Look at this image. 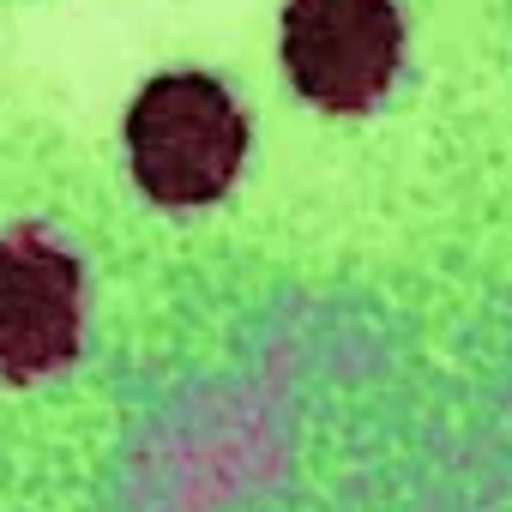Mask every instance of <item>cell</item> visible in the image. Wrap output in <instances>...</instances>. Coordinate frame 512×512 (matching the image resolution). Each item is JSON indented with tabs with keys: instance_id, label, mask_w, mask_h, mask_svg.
Instances as JSON below:
<instances>
[{
	"instance_id": "obj_1",
	"label": "cell",
	"mask_w": 512,
	"mask_h": 512,
	"mask_svg": "<svg viewBox=\"0 0 512 512\" xmlns=\"http://www.w3.org/2000/svg\"><path fill=\"white\" fill-rule=\"evenodd\" d=\"M127 157H133V175L151 199L205 205L235 181V169L247 157V121L217 79L169 73L133 97Z\"/></svg>"
},
{
	"instance_id": "obj_2",
	"label": "cell",
	"mask_w": 512,
	"mask_h": 512,
	"mask_svg": "<svg viewBox=\"0 0 512 512\" xmlns=\"http://www.w3.org/2000/svg\"><path fill=\"white\" fill-rule=\"evenodd\" d=\"M404 55V25L392 0H290L284 7V67L296 91L320 109H368Z\"/></svg>"
},
{
	"instance_id": "obj_3",
	"label": "cell",
	"mask_w": 512,
	"mask_h": 512,
	"mask_svg": "<svg viewBox=\"0 0 512 512\" xmlns=\"http://www.w3.org/2000/svg\"><path fill=\"white\" fill-rule=\"evenodd\" d=\"M79 350V266L31 229L0 235V374L37 380Z\"/></svg>"
}]
</instances>
